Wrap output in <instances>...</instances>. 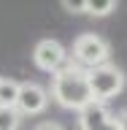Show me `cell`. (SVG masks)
Masks as SVG:
<instances>
[{
	"instance_id": "9",
	"label": "cell",
	"mask_w": 127,
	"mask_h": 130,
	"mask_svg": "<svg viewBox=\"0 0 127 130\" xmlns=\"http://www.w3.org/2000/svg\"><path fill=\"white\" fill-rule=\"evenodd\" d=\"M19 114L16 108H0V130H16L19 127Z\"/></svg>"
},
{
	"instance_id": "12",
	"label": "cell",
	"mask_w": 127,
	"mask_h": 130,
	"mask_svg": "<svg viewBox=\"0 0 127 130\" xmlns=\"http://www.w3.org/2000/svg\"><path fill=\"white\" fill-rule=\"evenodd\" d=\"M114 119L119 125V130H127V108H122L119 114H114Z\"/></svg>"
},
{
	"instance_id": "5",
	"label": "cell",
	"mask_w": 127,
	"mask_h": 130,
	"mask_svg": "<svg viewBox=\"0 0 127 130\" xmlns=\"http://www.w3.org/2000/svg\"><path fill=\"white\" fill-rule=\"evenodd\" d=\"M49 106V89L41 87L38 81H24L19 84V98H16V114L19 117H32V114H41Z\"/></svg>"
},
{
	"instance_id": "7",
	"label": "cell",
	"mask_w": 127,
	"mask_h": 130,
	"mask_svg": "<svg viewBox=\"0 0 127 130\" xmlns=\"http://www.w3.org/2000/svg\"><path fill=\"white\" fill-rule=\"evenodd\" d=\"M19 98V81L0 79V108H14Z\"/></svg>"
},
{
	"instance_id": "10",
	"label": "cell",
	"mask_w": 127,
	"mask_h": 130,
	"mask_svg": "<svg viewBox=\"0 0 127 130\" xmlns=\"http://www.w3.org/2000/svg\"><path fill=\"white\" fill-rule=\"evenodd\" d=\"M68 14H87V0H62Z\"/></svg>"
},
{
	"instance_id": "3",
	"label": "cell",
	"mask_w": 127,
	"mask_h": 130,
	"mask_svg": "<svg viewBox=\"0 0 127 130\" xmlns=\"http://www.w3.org/2000/svg\"><path fill=\"white\" fill-rule=\"evenodd\" d=\"M70 60L79 68H84V71H92V68H100V65H105L111 60V46L97 32H81L79 38L73 41V57Z\"/></svg>"
},
{
	"instance_id": "4",
	"label": "cell",
	"mask_w": 127,
	"mask_h": 130,
	"mask_svg": "<svg viewBox=\"0 0 127 130\" xmlns=\"http://www.w3.org/2000/svg\"><path fill=\"white\" fill-rule=\"evenodd\" d=\"M32 62L38 65L41 71L54 73V71H60V68L68 62V49H65L60 41H54V38H43L32 49Z\"/></svg>"
},
{
	"instance_id": "6",
	"label": "cell",
	"mask_w": 127,
	"mask_h": 130,
	"mask_svg": "<svg viewBox=\"0 0 127 130\" xmlns=\"http://www.w3.org/2000/svg\"><path fill=\"white\" fill-rule=\"evenodd\" d=\"M79 125H81V130H119L114 114L103 103H95V100L79 111Z\"/></svg>"
},
{
	"instance_id": "8",
	"label": "cell",
	"mask_w": 127,
	"mask_h": 130,
	"mask_svg": "<svg viewBox=\"0 0 127 130\" xmlns=\"http://www.w3.org/2000/svg\"><path fill=\"white\" fill-rule=\"evenodd\" d=\"M116 0H87V14L89 16H108L116 11Z\"/></svg>"
},
{
	"instance_id": "1",
	"label": "cell",
	"mask_w": 127,
	"mask_h": 130,
	"mask_svg": "<svg viewBox=\"0 0 127 130\" xmlns=\"http://www.w3.org/2000/svg\"><path fill=\"white\" fill-rule=\"evenodd\" d=\"M51 98L70 111H81L84 106H89L92 95L87 84V71L79 68L73 60H68L60 71L51 73Z\"/></svg>"
},
{
	"instance_id": "11",
	"label": "cell",
	"mask_w": 127,
	"mask_h": 130,
	"mask_svg": "<svg viewBox=\"0 0 127 130\" xmlns=\"http://www.w3.org/2000/svg\"><path fill=\"white\" fill-rule=\"evenodd\" d=\"M35 130H62V125H60V122H54V119H46V122H41Z\"/></svg>"
},
{
	"instance_id": "2",
	"label": "cell",
	"mask_w": 127,
	"mask_h": 130,
	"mask_svg": "<svg viewBox=\"0 0 127 130\" xmlns=\"http://www.w3.org/2000/svg\"><path fill=\"white\" fill-rule=\"evenodd\" d=\"M124 71H119L116 65L105 62L100 68H92L87 71V84H89V95L95 103H103L105 100H111V98L122 95V89H124Z\"/></svg>"
}]
</instances>
